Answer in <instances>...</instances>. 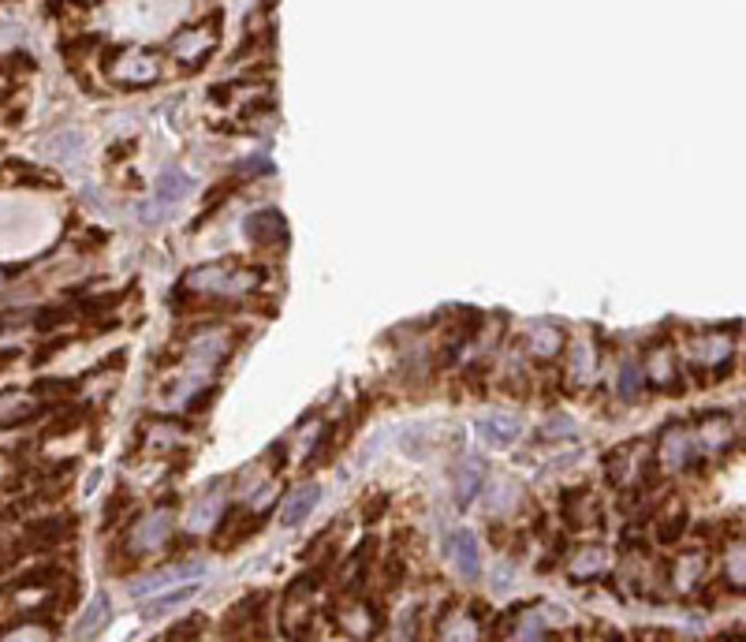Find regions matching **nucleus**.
Here are the masks:
<instances>
[{
  "mask_svg": "<svg viewBox=\"0 0 746 642\" xmlns=\"http://www.w3.org/2000/svg\"><path fill=\"white\" fill-rule=\"evenodd\" d=\"M15 41H22V31L19 27H0V49H8Z\"/></svg>",
  "mask_w": 746,
  "mask_h": 642,
  "instance_id": "e433bc0d",
  "label": "nucleus"
},
{
  "mask_svg": "<svg viewBox=\"0 0 746 642\" xmlns=\"http://www.w3.org/2000/svg\"><path fill=\"white\" fill-rule=\"evenodd\" d=\"M217 49V19H206L198 27H183L180 34H172L168 41V57L176 60L180 67H202Z\"/></svg>",
  "mask_w": 746,
  "mask_h": 642,
  "instance_id": "20e7f679",
  "label": "nucleus"
},
{
  "mask_svg": "<svg viewBox=\"0 0 746 642\" xmlns=\"http://www.w3.org/2000/svg\"><path fill=\"white\" fill-rule=\"evenodd\" d=\"M642 385H645V378H642V370L635 362H627L624 370H619V397L624 400H635L642 392Z\"/></svg>",
  "mask_w": 746,
  "mask_h": 642,
  "instance_id": "f704fd0d",
  "label": "nucleus"
},
{
  "mask_svg": "<svg viewBox=\"0 0 746 642\" xmlns=\"http://www.w3.org/2000/svg\"><path fill=\"white\" fill-rule=\"evenodd\" d=\"M317 501H321V489L317 486H298L295 493H288V501L280 504V523L284 527L306 523V515L317 508Z\"/></svg>",
  "mask_w": 746,
  "mask_h": 642,
  "instance_id": "aec40b11",
  "label": "nucleus"
},
{
  "mask_svg": "<svg viewBox=\"0 0 746 642\" xmlns=\"http://www.w3.org/2000/svg\"><path fill=\"white\" fill-rule=\"evenodd\" d=\"M321 586V567L310 575H298L291 579V586L284 590V602H280V628L288 638L303 642L314 628V594Z\"/></svg>",
  "mask_w": 746,
  "mask_h": 642,
  "instance_id": "7ed1b4c3",
  "label": "nucleus"
},
{
  "mask_svg": "<svg viewBox=\"0 0 746 642\" xmlns=\"http://www.w3.org/2000/svg\"><path fill=\"white\" fill-rule=\"evenodd\" d=\"M527 352L541 362L564 355V333L556 325H549V321H537V325H530V333H527Z\"/></svg>",
  "mask_w": 746,
  "mask_h": 642,
  "instance_id": "6ab92c4d",
  "label": "nucleus"
},
{
  "mask_svg": "<svg viewBox=\"0 0 746 642\" xmlns=\"http://www.w3.org/2000/svg\"><path fill=\"white\" fill-rule=\"evenodd\" d=\"M262 284V269L254 265H243L235 258H224V262H206L191 269L183 277V291H194V295H213V299H235L243 291H254Z\"/></svg>",
  "mask_w": 746,
  "mask_h": 642,
  "instance_id": "f257e3e1",
  "label": "nucleus"
},
{
  "mask_svg": "<svg viewBox=\"0 0 746 642\" xmlns=\"http://www.w3.org/2000/svg\"><path fill=\"white\" fill-rule=\"evenodd\" d=\"M109 612H112L109 598H105V594H97V598H93V602L86 605V612H83V620H79V624H75V635H79V638H90V635H93L97 628H102V624H109Z\"/></svg>",
  "mask_w": 746,
  "mask_h": 642,
  "instance_id": "c85d7f7f",
  "label": "nucleus"
},
{
  "mask_svg": "<svg viewBox=\"0 0 746 642\" xmlns=\"http://www.w3.org/2000/svg\"><path fill=\"white\" fill-rule=\"evenodd\" d=\"M478 430H482V441L493 444V449H504V444H511L519 437V423L511 415H489L478 423Z\"/></svg>",
  "mask_w": 746,
  "mask_h": 642,
  "instance_id": "4be33fe9",
  "label": "nucleus"
},
{
  "mask_svg": "<svg viewBox=\"0 0 746 642\" xmlns=\"http://www.w3.org/2000/svg\"><path fill=\"white\" fill-rule=\"evenodd\" d=\"M567 374L575 381H582V385L593 381V374H597V348H593V343H586V340L571 343V370H567Z\"/></svg>",
  "mask_w": 746,
  "mask_h": 642,
  "instance_id": "393cba45",
  "label": "nucleus"
},
{
  "mask_svg": "<svg viewBox=\"0 0 746 642\" xmlns=\"http://www.w3.org/2000/svg\"><path fill=\"white\" fill-rule=\"evenodd\" d=\"M102 67L116 86H154L161 79V53L146 45H112L102 53Z\"/></svg>",
  "mask_w": 746,
  "mask_h": 642,
  "instance_id": "f03ea898",
  "label": "nucleus"
},
{
  "mask_svg": "<svg viewBox=\"0 0 746 642\" xmlns=\"http://www.w3.org/2000/svg\"><path fill=\"white\" fill-rule=\"evenodd\" d=\"M194 594H198V583H187V586H180V590H172V594H161L157 602H149L142 616H161L164 609H176V605H183V602L194 598Z\"/></svg>",
  "mask_w": 746,
  "mask_h": 642,
  "instance_id": "473e14b6",
  "label": "nucleus"
},
{
  "mask_svg": "<svg viewBox=\"0 0 746 642\" xmlns=\"http://www.w3.org/2000/svg\"><path fill=\"white\" fill-rule=\"evenodd\" d=\"M258 515L251 512V508H243V504H232L228 512L220 515V527H217V534H213V546L217 549H232V546H239V541H246L251 534H258Z\"/></svg>",
  "mask_w": 746,
  "mask_h": 642,
  "instance_id": "6e6552de",
  "label": "nucleus"
},
{
  "mask_svg": "<svg viewBox=\"0 0 746 642\" xmlns=\"http://www.w3.org/2000/svg\"><path fill=\"white\" fill-rule=\"evenodd\" d=\"M694 444H698V456L709 452H728L732 449V418L724 415H706L698 423V433H694Z\"/></svg>",
  "mask_w": 746,
  "mask_h": 642,
  "instance_id": "dca6fc26",
  "label": "nucleus"
},
{
  "mask_svg": "<svg viewBox=\"0 0 746 642\" xmlns=\"http://www.w3.org/2000/svg\"><path fill=\"white\" fill-rule=\"evenodd\" d=\"M698 444H694V433H687V426H664L657 437V463L664 471H687L690 463H698Z\"/></svg>",
  "mask_w": 746,
  "mask_h": 642,
  "instance_id": "423d86ee",
  "label": "nucleus"
},
{
  "mask_svg": "<svg viewBox=\"0 0 746 642\" xmlns=\"http://www.w3.org/2000/svg\"><path fill=\"white\" fill-rule=\"evenodd\" d=\"M172 523H168V512H157V515H149V520L138 527V538H131V549H154V546H164V538H168Z\"/></svg>",
  "mask_w": 746,
  "mask_h": 642,
  "instance_id": "b1692460",
  "label": "nucleus"
},
{
  "mask_svg": "<svg viewBox=\"0 0 746 642\" xmlns=\"http://www.w3.org/2000/svg\"><path fill=\"white\" fill-rule=\"evenodd\" d=\"M34 321H38V329H57V325H64V321H71V314H67V310H57V307H49V310H41Z\"/></svg>",
  "mask_w": 746,
  "mask_h": 642,
  "instance_id": "c9c22d12",
  "label": "nucleus"
},
{
  "mask_svg": "<svg viewBox=\"0 0 746 642\" xmlns=\"http://www.w3.org/2000/svg\"><path fill=\"white\" fill-rule=\"evenodd\" d=\"M202 572H206V564H183V567H168V572H161V575H154V579L138 583V586H135V598H146V594H154V590H164V586H172L176 579H187V575H202Z\"/></svg>",
  "mask_w": 746,
  "mask_h": 642,
  "instance_id": "a878e982",
  "label": "nucleus"
},
{
  "mask_svg": "<svg viewBox=\"0 0 746 642\" xmlns=\"http://www.w3.org/2000/svg\"><path fill=\"white\" fill-rule=\"evenodd\" d=\"M45 404H38L34 392H22V388H0V430H12V426H22L31 418L41 415Z\"/></svg>",
  "mask_w": 746,
  "mask_h": 642,
  "instance_id": "9b49d317",
  "label": "nucleus"
},
{
  "mask_svg": "<svg viewBox=\"0 0 746 642\" xmlns=\"http://www.w3.org/2000/svg\"><path fill=\"white\" fill-rule=\"evenodd\" d=\"M608 572V553L601 546H586L571 557V579H593Z\"/></svg>",
  "mask_w": 746,
  "mask_h": 642,
  "instance_id": "5701e85b",
  "label": "nucleus"
},
{
  "mask_svg": "<svg viewBox=\"0 0 746 642\" xmlns=\"http://www.w3.org/2000/svg\"><path fill=\"white\" fill-rule=\"evenodd\" d=\"M131 515H135V497L128 489H116L109 497V504H105V531L120 527L123 520H131Z\"/></svg>",
  "mask_w": 746,
  "mask_h": 642,
  "instance_id": "7c9ffc66",
  "label": "nucleus"
},
{
  "mask_svg": "<svg viewBox=\"0 0 746 642\" xmlns=\"http://www.w3.org/2000/svg\"><path fill=\"white\" fill-rule=\"evenodd\" d=\"M232 333L224 329V325H198L194 333H191V355H198V359H206V362H224L228 359V352H232Z\"/></svg>",
  "mask_w": 746,
  "mask_h": 642,
  "instance_id": "f8f14e48",
  "label": "nucleus"
},
{
  "mask_svg": "<svg viewBox=\"0 0 746 642\" xmlns=\"http://www.w3.org/2000/svg\"><path fill=\"white\" fill-rule=\"evenodd\" d=\"M482 482H485V463L482 459H466L463 471H459V493H456V501L459 504H470V501H475V493L482 489Z\"/></svg>",
  "mask_w": 746,
  "mask_h": 642,
  "instance_id": "c756f323",
  "label": "nucleus"
},
{
  "mask_svg": "<svg viewBox=\"0 0 746 642\" xmlns=\"http://www.w3.org/2000/svg\"><path fill=\"white\" fill-rule=\"evenodd\" d=\"M246 236H251L254 246L272 251V246L288 243V220H284L280 210H258V213L246 217Z\"/></svg>",
  "mask_w": 746,
  "mask_h": 642,
  "instance_id": "9d476101",
  "label": "nucleus"
},
{
  "mask_svg": "<svg viewBox=\"0 0 746 642\" xmlns=\"http://www.w3.org/2000/svg\"><path fill=\"white\" fill-rule=\"evenodd\" d=\"M668 579L676 583V590H694V586H706V553H702V549L679 553L676 560L668 564Z\"/></svg>",
  "mask_w": 746,
  "mask_h": 642,
  "instance_id": "4468645a",
  "label": "nucleus"
},
{
  "mask_svg": "<svg viewBox=\"0 0 746 642\" xmlns=\"http://www.w3.org/2000/svg\"><path fill=\"white\" fill-rule=\"evenodd\" d=\"M262 605H265V594H246L243 602H235L224 616V635H254L258 624H262Z\"/></svg>",
  "mask_w": 746,
  "mask_h": 642,
  "instance_id": "ddd939ff",
  "label": "nucleus"
},
{
  "mask_svg": "<svg viewBox=\"0 0 746 642\" xmlns=\"http://www.w3.org/2000/svg\"><path fill=\"white\" fill-rule=\"evenodd\" d=\"M437 631H440V642H475V635H478V620L475 616H444V620L437 624Z\"/></svg>",
  "mask_w": 746,
  "mask_h": 642,
  "instance_id": "bb28decb",
  "label": "nucleus"
},
{
  "mask_svg": "<svg viewBox=\"0 0 746 642\" xmlns=\"http://www.w3.org/2000/svg\"><path fill=\"white\" fill-rule=\"evenodd\" d=\"M202 628H206V616H183V620H176L168 631H164V638L161 642H194L198 635H202Z\"/></svg>",
  "mask_w": 746,
  "mask_h": 642,
  "instance_id": "2f4dec72",
  "label": "nucleus"
},
{
  "mask_svg": "<svg viewBox=\"0 0 746 642\" xmlns=\"http://www.w3.org/2000/svg\"><path fill=\"white\" fill-rule=\"evenodd\" d=\"M653 534L661 546H676V541L687 534V504L676 497V501H668L657 515H653Z\"/></svg>",
  "mask_w": 746,
  "mask_h": 642,
  "instance_id": "f3484780",
  "label": "nucleus"
},
{
  "mask_svg": "<svg viewBox=\"0 0 746 642\" xmlns=\"http://www.w3.org/2000/svg\"><path fill=\"white\" fill-rule=\"evenodd\" d=\"M347 602H351V609L340 616V624H343V631L351 635L355 642H366V638H373V635L385 628L381 605H373V602H366V598H347Z\"/></svg>",
  "mask_w": 746,
  "mask_h": 642,
  "instance_id": "1a4fd4ad",
  "label": "nucleus"
},
{
  "mask_svg": "<svg viewBox=\"0 0 746 642\" xmlns=\"http://www.w3.org/2000/svg\"><path fill=\"white\" fill-rule=\"evenodd\" d=\"M157 191H161V194H157V206H149V210L142 213L146 220H157V213H168L172 206H176V202L183 199V194H191V180L183 176L180 168H164V172H161V183H157Z\"/></svg>",
  "mask_w": 746,
  "mask_h": 642,
  "instance_id": "2eb2a0df",
  "label": "nucleus"
},
{
  "mask_svg": "<svg viewBox=\"0 0 746 642\" xmlns=\"http://www.w3.org/2000/svg\"><path fill=\"white\" fill-rule=\"evenodd\" d=\"M605 471L616 486H638V493H642L650 486V478H645V444L627 441V444H619V449H612L605 456Z\"/></svg>",
  "mask_w": 746,
  "mask_h": 642,
  "instance_id": "39448f33",
  "label": "nucleus"
},
{
  "mask_svg": "<svg viewBox=\"0 0 746 642\" xmlns=\"http://www.w3.org/2000/svg\"><path fill=\"white\" fill-rule=\"evenodd\" d=\"M49 638H53V631L41 620H27V616H19L8 631H0V642H49Z\"/></svg>",
  "mask_w": 746,
  "mask_h": 642,
  "instance_id": "cd10ccee",
  "label": "nucleus"
},
{
  "mask_svg": "<svg viewBox=\"0 0 746 642\" xmlns=\"http://www.w3.org/2000/svg\"><path fill=\"white\" fill-rule=\"evenodd\" d=\"M452 557H456V567L466 583H475L482 575V549H478V538L470 531H459L452 538Z\"/></svg>",
  "mask_w": 746,
  "mask_h": 642,
  "instance_id": "412c9836",
  "label": "nucleus"
},
{
  "mask_svg": "<svg viewBox=\"0 0 746 642\" xmlns=\"http://www.w3.org/2000/svg\"><path fill=\"white\" fill-rule=\"evenodd\" d=\"M71 392H75V381H53V378H45V381L34 385V397L45 400V404H64Z\"/></svg>",
  "mask_w": 746,
  "mask_h": 642,
  "instance_id": "72a5a7b5",
  "label": "nucleus"
},
{
  "mask_svg": "<svg viewBox=\"0 0 746 642\" xmlns=\"http://www.w3.org/2000/svg\"><path fill=\"white\" fill-rule=\"evenodd\" d=\"M560 520L571 531H593L601 527V504H597L593 489H564L560 497Z\"/></svg>",
  "mask_w": 746,
  "mask_h": 642,
  "instance_id": "0eeeda50",
  "label": "nucleus"
},
{
  "mask_svg": "<svg viewBox=\"0 0 746 642\" xmlns=\"http://www.w3.org/2000/svg\"><path fill=\"white\" fill-rule=\"evenodd\" d=\"M638 370H642V378H650L653 385L668 388L671 381H676V355H671V348H664V343H650Z\"/></svg>",
  "mask_w": 746,
  "mask_h": 642,
  "instance_id": "a211bd4d",
  "label": "nucleus"
}]
</instances>
